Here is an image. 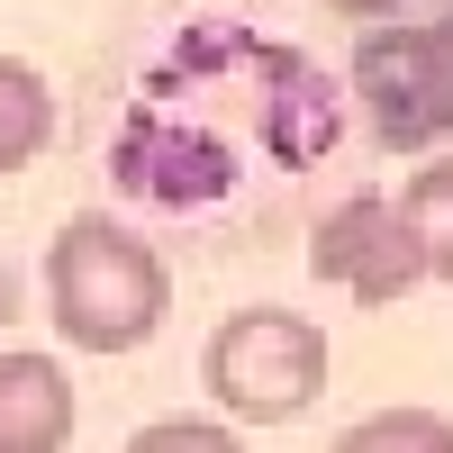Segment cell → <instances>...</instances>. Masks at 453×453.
I'll list each match as a JSON object with an SVG mask.
<instances>
[{"label":"cell","instance_id":"obj_1","mask_svg":"<svg viewBox=\"0 0 453 453\" xmlns=\"http://www.w3.org/2000/svg\"><path fill=\"white\" fill-rule=\"evenodd\" d=\"M46 309L55 335L73 354H136L145 335L164 326L173 309V281H164V254L119 218H73L64 236L46 245Z\"/></svg>","mask_w":453,"mask_h":453},{"label":"cell","instance_id":"obj_2","mask_svg":"<svg viewBox=\"0 0 453 453\" xmlns=\"http://www.w3.org/2000/svg\"><path fill=\"white\" fill-rule=\"evenodd\" d=\"M209 399L226 408V426H290L299 408L326 390V326L290 309H236L209 335Z\"/></svg>","mask_w":453,"mask_h":453},{"label":"cell","instance_id":"obj_3","mask_svg":"<svg viewBox=\"0 0 453 453\" xmlns=\"http://www.w3.org/2000/svg\"><path fill=\"white\" fill-rule=\"evenodd\" d=\"M354 100L372 109V136L390 155L453 136V19L426 27H372L354 46Z\"/></svg>","mask_w":453,"mask_h":453},{"label":"cell","instance_id":"obj_4","mask_svg":"<svg viewBox=\"0 0 453 453\" xmlns=\"http://www.w3.org/2000/svg\"><path fill=\"white\" fill-rule=\"evenodd\" d=\"M309 273H318V281H345L363 309H390V299H408V290L426 281V254H418V236H408L399 200L354 191L345 209L318 218V236H309Z\"/></svg>","mask_w":453,"mask_h":453},{"label":"cell","instance_id":"obj_5","mask_svg":"<svg viewBox=\"0 0 453 453\" xmlns=\"http://www.w3.org/2000/svg\"><path fill=\"white\" fill-rule=\"evenodd\" d=\"M73 444V381L46 354H0V453Z\"/></svg>","mask_w":453,"mask_h":453},{"label":"cell","instance_id":"obj_6","mask_svg":"<svg viewBox=\"0 0 453 453\" xmlns=\"http://www.w3.org/2000/svg\"><path fill=\"white\" fill-rule=\"evenodd\" d=\"M46 136H55V91H46V73L19 64V55H0V173H19L46 155Z\"/></svg>","mask_w":453,"mask_h":453},{"label":"cell","instance_id":"obj_7","mask_svg":"<svg viewBox=\"0 0 453 453\" xmlns=\"http://www.w3.org/2000/svg\"><path fill=\"white\" fill-rule=\"evenodd\" d=\"M399 218H408V236H418V254H426V281H453V155L408 173Z\"/></svg>","mask_w":453,"mask_h":453},{"label":"cell","instance_id":"obj_8","mask_svg":"<svg viewBox=\"0 0 453 453\" xmlns=\"http://www.w3.org/2000/svg\"><path fill=\"white\" fill-rule=\"evenodd\" d=\"M345 444H418V453H444V444H453V426H444V418H426V408H390V418L345 426Z\"/></svg>","mask_w":453,"mask_h":453},{"label":"cell","instance_id":"obj_9","mask_svg":"<svg viewBox=\"0 0 453 453\" xmlns=\"http://www.w3.org/2000/svg\"><path fill=\"white\" fill-rule=\"evenodd\" d=\"M245 426H209V418H164V426H145L136 444L145 453H173V444H200V453H218V444H236Z\"/></svg>","mask_w":453,"mask_h":453},{"label":"cell","instance_id":"obj_10","mask_svg":"<svg viewBox=\"0 0 453 453\" xmlns=\"http://www.w3.org/2000/svg\"><path fill=\"white\" fill-rule=\"evenodd\" d=\"M326 10H335V19H390L399 0H326Z\"/></svg>","mask_w":453,"mask_h":453}]
</instances>
